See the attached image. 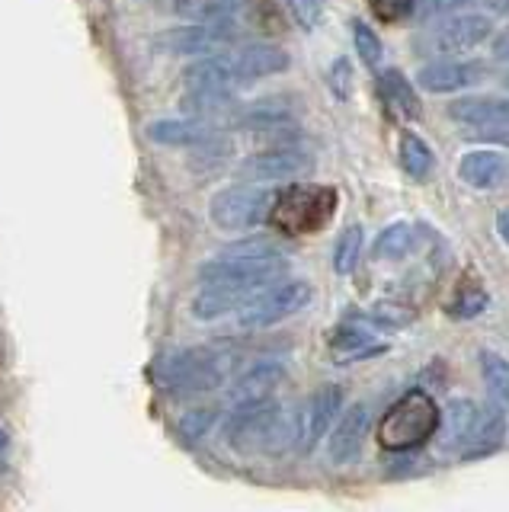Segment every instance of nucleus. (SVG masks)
<instances>
[{
  "label": "nucleus",
  "mask_w": 509,
  "mask_h": 512,
  "mask_svg": "<svg viewBox=\"0 0 509 512\" xmlns=\"http://www.w3.org/2000/svg\"><path fill=\"white\" fill-rule=\"evenodd\" d=\"M289 269V260L273 247L260 244V240H247V244H234L225 253H218L199 269V279L209 285H225L241 295L260 292L263 285L276 282L282 272Z\"/></svg>",
  "instance_id": "1"
},
{
  "label": "nucleus",
  "mask_w": 509,
  "mask_h": 512,
  "mask_svg": "<svg viewBox=\"0 0 509 512\" xmlns=\"http://www.w3.org/2000/svg\"><path fill=\"white\" fill-rule=\"evenodd\" d=\"M289 439H301V423H285V413L273 397L234 404V413L225 423V442L237 452L279 455Z\"/></svg>",
  "instance_id": "2"
},
{
  "label": "nucleus",
  "mask_w": 509,
  "mask_h": 512,
  "mask_svg": "<svg viewBox=\"0 0 509 512\" xmlns=\"http://www.w3.org/2000/svg\"><path fill=\"white\" fill-rule=\"evenodd\" d=\"M442 429V410L423 388H410L388 407L378 423V442L388 452H413L436 439Z\"/></svg>",
  "instance_id": "3"
},
{
  "label": "nucleus",
  "mask_w": 509,
  "mask_h": 512,
  "mask_svg": "<svg viewBox=\"0 0 509 512\" xmlns=\"http://www.w3.org/2000/svg\"><path fill=\"white\" fill-rule=\"evenodd\" d=\"M337 202H340L337 189H330V186L292 183L276 196L269 224L285 237L317 234L321 228H327V221L337 212Z\"/></svg>",
  "instance_id": "4"
},
{
  "label": "nucleus",
  "mask_w": 509,
  "mask_h": 512,
  "mask_svg": "<svg viewBox=\"0 0 509 512\" xmlns=\"http://www.w3.org/2000/svg\"><path fill=\"white\" fill-rule=\"evenodd\" d=\"M157 378L177 397L209 394L225 381V356L212 349H177L157 362Z\"/></svg>",
  "instance_id": "5"
},
{
  "label": "nucleus",
  "mask_w": 509,
  "mask_h": 512,
  "mask_svg": "<svg viewBox=\"0 0 509 512\" xmlns=\"http://www.w3.org/2000/svg\"><path fill=\"white\" fill-rule=\"evenodd\" d=\"M314 298V288L305 279H282L269 282L260 292H253L241 308H237V324L244 330H266L282 320L305 311Z\"/></svg>",
  "instance_id": "6"
},
{
  "label": "nucleus",
  "mask_w": 509,
  "mask_h": 512,
  "mask_svg": "<svg viewBox=\"0 0 509 512\" xmlns=\"http://www.w3.org/2000/svg\"><path fill=\"white\" fill-rule=\"evenodd\" d=\"M276 189L269 186H225L209 199V218L228 234H244L269 221L276 205Z\"/></svg>",
  "instance_id": "7"
},
{
  "label": "nucleus",
  "mask_w": 509,
  "mask_h": 512,
  "mask_svg": "<svg viewBox=\"0 0 509 512\" xmlns=\"http://www.w3.org/2000/svg\"><path fill=\"white\" fill-rule=\"evenodd\" d=\"M490 29L493 23L484 13H449V16H439V23L423 29L417 42H413V48H417L420 55H461L487 42Z\"/></svg>",
  "instance_id": "8"
},
{
  "label": "nucleus",
  "mask_w": 509,
  "mask_h": 512,
  "mask_svg": "<svg viewBox=\"0 0 509 512\" xmlns=\"http://www.w3.org/2000/svg\"><path fill=\"white\" fill-rule=\"evenodd\" d=\"M314 164V157L298 148V144H279V148H269L247 157L241 164V180L247 183H292L298 176H305Z\"/></svg>",
  "instance_id": "9"
},
{
  "label": "nucleus",
  "mask_w": 509,
  "mask_h": 512,
  "mask_svg": "<svg viewBox=\"0 0 509 512\" xmlns=\"http://www.w3.org/2000/svg\"><path fill=\"white\" fill-rule=\"evenodd\" d=\"M234 39V29L228 20L212 23H189L177 29H164L161 36H154V48L164 55H215L218 48H225Z\"/></svg>",
  "instance_id": "10"
},
{
  "label": "nucleus",
  "mask_w": 509,
  "mask_h": 512,
  "mask_svg": "<svg viewBox=\"0 0 509 512\" xmlns=\"http://www.w3.org/2000/svg\"><path fill=\"white\" fill-rule=\"evenodd\" d=\"M343 388L340 384H321L311 400H308V407L305 413H301V448L305 452H314L317 445H321L327 439V432L333 429V423H337V416L343 413Z\"/></svg>",
  "instance_id": "11"
},
{
  "label": "nucleus",
  "mask_w": 509,
  "mask_h": 512,
  "mask_svg": "<svg viewBox=\"0 0 509 512\" xmlns=\"http://www.w3.org/2000/svg\"><path fill=\"white\" fill-rule=\"evenodd\" d=\"M369 426H372V407L369 404H353L349 410L340 413V420L333 423L330 436H327V455L333 464H349L359 452H362V442L369 436Z\"/></svg>",
  "instance_id": "12"
},
{
  "label": "nucleus",
  "mask_w": 509,
  "mask_h": 512,
  "mask_svg": "<svg viewBox=\"0 0 509 512\" xmlns=\"http://www.w3.org/2000/svg\"><path fill=\"white\" fill-rule=\"evenodd\" d=\"M148 138L167 148H199L218 138V125L209 116H189V119H157L148 122Z\"/></svg>",
  "instance_id": "13"
},
{
  "label": "nucleus",
  "mask_w": 509,
  "mask_h": 512,
  "mask_svg": "<svg viewBox=\"0 0 509 512\" xmlns=\"http://www.w3.org/2000/svg\"><path fill=\"white\" fill-rule=\"evenodd\" d=\"M487 68L481 61H429L420 68L417 84L429 93H455L481 84Z\"/></svg>",
  "instance_id": "14"
},
{
  "label": "nucleus",
  "mask_w": 509,
  "mask_h": 512,
  "mask_svg": "<svg viewBox=\"0 0 509 512\" xmlns=\"http://www.w3.org/2000/svg\"><path fill=\"white\" fill-rule=\"evenodd\" d=\"M231 64H234L237 80H263V77L289 71L292 58L276 42H250L244 48H237V52L231 55Z\"/></svg>",
  "instance_id": "15"
},
{
  "label": "nucleus",
  "mask_w": 509,
  "mask_h": 512,
  "mask_svg": "<svg viewBox=\"0 0 509 512\" xmlns=\"http://www.w3.org/2000/svg\"><path fill=\"white\" fill-rule=\"evenodd\" d=\"M449 119L474 128H509V100L503 96H465V100L449 103Z\"/></svg>",
  "instance_id": "16"
},
{
  "label": "nucleus",
  "mask_w": 509,
  "mask_h": 512,
  "mask_svg": "<svg viewBox=\"0 0 509 512\" xmlns=\"http://www.w3.org/2000/svg\"><path fill=\"white\" fill-rule=\"evenodd\" d=\"M506 429H509V420H506V407L500 400H493L481 410L477 416V426L471 432V439L461 448V458H484L490 452H497L506 439Z\"/></svg>",
  "instance_id": "17"
},
{
  "label": "nucleus",
  "mask_w": 509,
  "mask_h": 512,
  "mask_svg": "<svg viewBox=\"0 0 509 512\" xmlns=\"http://www.w3.org/2000/svg\"><path fill=\"white\" fill-rule=\"evenodd\" d=\"M378 96L397 119L417 122L423 116V103H420L417 90H413V84L397 68H388L378 74Z\"/></svg>",
  "instance_id": "18"
},
{
  "label": "nucleus",
  "mask_w": 509,
  "mask_h": 512,
  "mask_svg": "<svg viewBox=\"0 0 509 512\" xmlns=\"http://www.w3.org/2000/svg\"><path fill=\"white\" fill-rule=\"evenodd\" d=\"M458 176L471 189H497L509 176V160L500 151H471L458 160Z\"/></svg>",
  "instance_id": "19"
},
{
  "label": "nucleus",
  "mask_w": 509,
  "mask_h": 512,
  "mask_svg": "<svg viewBox=\"0 0 509 512\" xmlns=\"http://www.w3.org/2000/svg\"><path fill=\"white\" fill-rule=\"evenodd\" d=\"M285 381V368L273 359H263V362H253L247 372L234 381L231 388V400L234 404H247V400H263V397H273V391Z\"/></svg>",
  "instance_id": "20"
},
{
  "label": "nucleus",
  "mask_w": 509,
  "mask_h": 512,
  "mask_svg": "<svg viewBox=\"0 0 509 512\" xmlns=\"http://www.w3.org/2000/svg\"><path fill=\"white\" fill-rule=\"evenodd\" d=\"M234 80V64L228 55H199V61L183 71L186 90H231Z\"/></svg>",
  "instance_id": "21"
},
{
  "label": "nucleus",
  "mask_w": 509,
  "mask_h": 512,
  "mask_svg": "<svg viewBox=\"0 0 509 512\" xmlns=\"http://www.w3.org/2000/svg\"><path fill=\"white\" fill-rule=\"evenodd\" d=\"M244 301H247V295L234 292V288L202 282L199 295L193 298V304H189V311H193L196 320H218V317H225L228 311H237Z\"/></svg>",
  "instance_id": "22"
},
{
  "label": "nucleus",
  "mask_w": 509,
  "mask_h": 512,
  "mask_svg": "<svg viewBox=\"0 0 509 512\" xmlns=\"http://www.w3.org/2000/svg\"><path fill=\"white\" fill-rule=\"evenodd\" d=\"M477 416L481 407L474 400H452L449 407L442 410V432H445V445H461L471 439V432L477 426Z\"/></svg>",
  "instance_id": "23"
},
{
  "label": "nucleus",
  "mask_w": 509,
  "mask_h": 512,
  "mask_svg": "<svg viewBox=\"0 0 509 512\" xmlns=\"http://www.w3.org/2000/svg\"><path fill=\"white\" fill-rule=\"evenodd\" d=\"M417 240H420V234H417L413 224L394 221V224H388V228L378 234L372 250H375L378 260H407V256L413 253V247H417Z\"/></svg>",
  "instance_id": "24"
},
{
  "label": "nucleus",
  "mask_w": 509,
  "mask_h": 512,
  "mask_svg": "<svg viewBox=\"0 0 509 512\" xmlns=\"http://www.w3.org/2000/svg\"><path fill=\"white\" fill-rule=\"evenodd\" d=\"M397 157H401V167L407 176H413L417 183H423L429 173H433V151H429V144L413 135V132H404L401 135V144H397Z\"/></svg>",
  "instance_id": "25"
},
{
  "label": "nucleus",
  "mask_w": 509,
  "mask_h": 512,
  "mask_svg": "<svg viewBox=\"0 0 509 512\" xmlns=\"http://www.w3.org/2000/svg\"><path fill=\"white\" fill-rule=\"evenodd\" d=\"M241 4L244 0H170V10L193 23H212V20H228Z\"/></svg>",
  "instance_id": "26"
},
{
  "label": "nucleus",
  "mask_w": 509,
  "mask_h": 512,
  "mask_svg": "<svg viewBox=\"0 0 509 512\" xmlns=\"http://www.w3.org/2000/svg\"><path fill=\"white\" fill-rule=\"evenodd\" d=\"M292 122V109L285 96H269L263 103H253L244 112V125L257 128V132H269V128H282Z\"/></svg>",
  "instance_id": "27"
},
{
  "label": "nucleus",
  "mask_w": 509,
  "mask_h": 512,
  "mask_svg": "<svg viewBox=\"0 0 509 512\" xmlns=\"http://www.w3.org/2000/svg\"><path fill=\"white\" fill-rule=\"evenodd\" d=\"M372 343H375L372 330H365L362 324H356V320H346V324H340L337 330H333V349L343 352L346 359L372 356V352L381 349V346H372Z\"/></svg>",
  "instance_id": "28"
},
{
  "label": "nucleus",
  "mask_w": 509,
  "mask_h": 512,
  "mask_svg": "<svg viewBox=\"0 0 509 512\" xmlns=\"http://www.w3.org/2000/svg\"><path fill=\"white\" fill-rule=\"evenodd\" d=\"M481 375L493 400H500L503 407H509V359H503L500 352H481Z\"/></svg>",
  "instance_id": "29"
},
{
  "label": "nucleus",
  "mask_w": 509,
  "mask_h": 512,
  "mask_svg": "<svg viewBox=\"0 0 509 512\" xmlns=\"http://www.w3.org/2000/svg\"><path fill=\"white\" fill-rule=\"evenodd\" d=\"M362 234L365 231L359 224H349V228H343V234L337 237V247H333V272H337V276H349V272L359 266Z\"/></svg>",
  "instance_id": "30"
},
{
  "label": "nucleus",
  "mask_w": 509,
  "mask_h": 512,
  "mask_svg": "<svg viewBox=\"0 0 509 512\" xmlns=\"http://www.w3.org/2000/svg\"><path fill=\"white\" fill-rule=\"evenodd\" d=\"M487 301L490 298H487V292L481 285H461L455 292V298L445 304V314H449L452 320H471L477 314H484Z\"/></svg>",
  "instance_id": "31"
},
{
  "label": "nucleus",
  "mask_w": 509,
  "mask_h": 512,
  "mask_svg": "<svg viewBox=\"0 0 509 512\" xmlns=\"http://www.w3.org/2000/svg\"><path fill=\"white\" fill-rule=\"evenodd\" d=\"M215 420H218V410H212V407H196V410L183 413V416H180V423H177L180 439H183L186 445H196L199 439L209 436V429L215 426Z\"/></svg>",
  "instance_id": "32"
},
{
  "label": "nucleus",
  "mask_w": 509,
  "mask_h": 512,
  "mask_svg": "<svg viewBox=\"0 0 509 512\" xmlns=\"http://www.w3.org/2000/svg\"><path fill=\"white\" fill-rule=\"evenodd\" d=\"M353 42H356V52L362 55V61L369 64V68H378L381 55H385V45H381L378 32L365 23H353Z\"/></svg>",
  "instance_id": "33"
},
{
  "label": "nucleus",
  "mask_w": 509,
  "mask_h": 512,
  "mask_svg": "<svg viewBox=\"0 0 509 512\" xmlns=\"http://www.w3.org/2000/svg\"><path fill=\"white\" fill-rule=\"evenodd\" d=\"M369 10L378 23H401L417 13V0H369Z\"/></svg>",
  "instance_id": "34"
},
{
  "label": "nucleus",
  "mask_w": 509,
  "mask_h": 512,
  "mask_svg": "<svg viewBox=\"0 0 509 512\" xmlns=\"http://www.w3.org/2000/svg\"><path fill=\"white\" fill-rule=\"evenodd\" d=\"M289 10L301 29H317L324 23V0H289Z\"/></svg>",
  "instance_id": "35"
},
{
  "label": "nucleus",
  "mask_w": 509,
  "mask_h": 512,
  "mask_svg": "<svg viewBox=\"0 0 509 512\" xmlns=\"http://www.w3.org/2000/svg\"><path fill=\"white\" fill-rule=\"evenodd\" d=\"M330 90L337 93V100H349L353 96V71H349V61L346 58H337L330 68Z\"/></svg>",
  "instance_id": "36"
},
{
  "label": "nucleus",
  "mask_w": 509,
  "mask_h": 512,
  "mask_svg": "<svg viewBox=\"0 0 509 512\" xmlns=\"http://www.w3.org/2000/svg\"><path fill=\"white\" fill-rule=\"evenodd\" d=\"M474 0H417V13L423 20H436V16H449V13H458L465 10Z\"/></svg>",
  "instance_id": "37"
},
{
  "label": "nucleus",
  "mask_w": 509,
  "mask_h": 512,
  "mask_svg": "<svg viewBox=\"0 0 509 512\" xmlns=\"http://www.w3.org/2000/svg\"><path fill=\"white\" fill-rule=\"evenodd\" d=\"M490 52H493V58H497V61H509V26L500 29L497 36H493Z\"/></svg>",
  "instance_id": "38"
},
{
  "label": "nucleus",
  "mask_w": 509,
  "mask_h": 512,
  "mask_svg": "<svg viewBox=\"0 0 509 512\" xmlns=\"http://www.w3.org/2000/svg\"><path fill=\"white\" fill-rule=\"evenodd\" d=\"M497 234L503 237V244L509 247V208H503V212L497 215Z\"/></svg>",
  "instance_id": "39"
},
{
  "label": "nucleus",
  "mask_w": 509,
  "mask_h": 512,
  "mask_svg": "<svg viewBox=\"0 0 509 512\" xmlns=\"http://www.w3.org/2000/svg\"><path fill=\"white\" fill-rule=\"evenodd\" d=\"M7 445H10V436L4 429H0V452H7Z\"/></svg>",
  "instance_id": "40"
},
{
  "label": "nucleus",
  "mask_w": 509,
  "mask_h": 512,
  "mask_svg": "<svg viewBox=\"0 0 509 512\" xmlns=\"http://www.w3.org/2000/svg\"><path fill=\"white\" fill-rule=\"evenodd\" d=\"M493 4H497V10H500V13H506V16H509V0H493Z\"/></svg>",
  "instance_id": "41"
},
{
  "label": "nucleus",
  "mask_w": 509,
  "mask_h": 512,
  "mask_svg": "<svg viewBox=\"0 0 509 512\" xmlns=\"http://www.w3.org/2000/svg\"><path fill=\"white\" fill-rule=\"evenodd\" d=\"M503 84H506V87H509V74H506V77H503Z\"/></svg>",
  "instance_id": "42"
}]
</instances>
